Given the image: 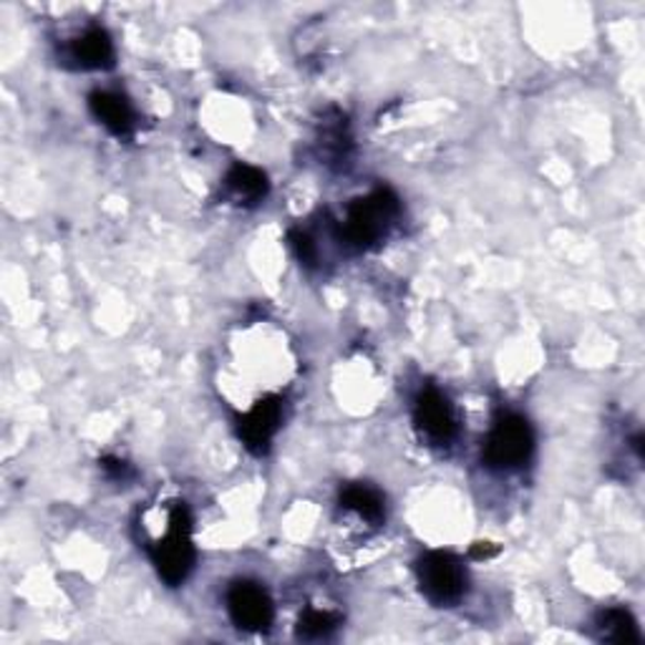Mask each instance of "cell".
I'll return each mask as SVG.
<instances>
[{
    "label": "cell",
    "instance_id": "obj_1",
    "mask_svg": "<svg viewBox=\"0 0 645 645\" xmlns=\"http://www.w3.org/2000/svg\"><path fill=\"white\" fill-rule=\"evenodd\" d=\"M402 212L398 197L391 189H376L368 197L356 199L345 212L341 225V238L356 250H371L386 238L391 225Z\"/></svg>",
    "mask_w": 645,
    "mask_h": 645
},
{
    "label": "cell",
    "instance_id": "obj_2",
    "mask_svg": "<svg viewBox=\"0 0 645 645\" xmlns=\"http://www.w3.org/2000/svg\"><path fill=\"white\" fill-rule=\"evenodd\" d=\"M149 555L159 578L167 585L177 587L189 578L195 568L197 552L193 542V514L181 502L169 510V524L165 538L149 544Z\"/></svg>",
    "mask_w": 645,
    "mask_h": 645
},
{
    "label": "cell",
    "instance_id": "obj_3",
    "mask_svg": "<svg viewBox=\"0 0 645 645\" xmlns=\"http://www.w3.org/2000/svg\"><path fill=\"white\" fill-rule=\"evenodd\" d=\"M416 580H419V590L426 601L439 607L457 605L469 587L467 568L461 565V560L454 552L447 550L426 552L416 562Z\"/></svg>",
    "mask_w": 645,
    "mask_h": 645
},
{
    "label": "cell",
    "instance_id": "obj_4",
    "mask_svg": "<svg viewBox=\"0 0 645 645\" xmlns=\"http://www.w3.org/2000/svg\"><path fill=\"white\" fill-rule=\"evenodd\" d=\"M534 431L520 414H504L485 441V461L499 471H514L532 459Z\"/></svg>",
    "mask_w": 645,
    "mask_h": 645
},
{
    "label": "cell",
    "instance_id": "obj_5",
    "mask_svg": "<svg viewBox=\"0 0 645 645\" xmlns=\"http://www.w3.org/2000/svg\"><path fill=\"white\" fill-rule=\"evenodd\" d=\"M227 613L238 628L250 633L268 631L275 621V605H272L268 590L250 583V580H238L227 590Z\"/></svg>",
    "mask_w": 645,
    "mask_h": 645
},
{
    "label": "cell",
    "instance_id": "obj_6",
    "mask_svg": "<svg viewBox=\"0 0 645 645\" xmlns=\"http://www.w3.org/2000/svg\"><path fill=\"white\" fill-rule=\"evenodd\" d=\"M414 424L424 439L431 441L434 447H444V444L454 441V436H457V416H454L449 398L434 386L422 388V394L416 396Z\"/></svg>",
    "mask_w": 645,
    "mask_h": 645
},
{
    "label": "cell",
    "instance_id": "obj_7",
    "mask_svg": "<svg viewBox=\"0 0 645 645\" xmlns=\"http://www.w3.org/2000/svg\"><path fill=\"white\" fill-rule=\"evenodd\" d=\"M280 422H283V398L266 396L238 422L240 441L252 454H266L272 436L280 429Z\"/></svg>",
    "mask_w": 645,
    "mask_h": 645
},
{
    "label": "cell",
    "instance_id": "obj_8",
    "mask_svg": "<svg viewBox=\"0 0 645 645\" xmlns=\"http://www.w3.org/2000/svg\"><path fill=\"white\" fill-rule=\"evenodd\" d=\"M268 175L252 165L238 162L225 175V197L240 207H256L268 197Z\"/></svg>",
    "mask_w": 645,
    "mask_h": 645
},
{
    "label": "cell",
    "instance_id": "obj_9",
    "mask_svg": "<svg viewBox=\"0 0 645 645\" xmlns=\"http://www.w3.org/2000/svg\"><path fill=\"white\" fill-rule=\"evenodd\" d=\"M89 108L114 136H129L134 132V108L126 102V96L114 94V91H94L89 96Z\"/></svg>",
    "mask_w": 645,
    "mask_h": 645
},
{
    "label": "cell",
    "instance_id": "obj_10",
    "mask_svg": "<svg viewBox=\"0 0 645 645\" xmlns=\"http://www.w3.org/2000/svg\"><path fill=\"white\" fill-rule=\"evenodd\" d=\"M71 61H76L79 69H108L114 66L116 51L114 41L102 25H94L86 33H81L79 39L71 43L69 49Z\"/></svg>",
    "mask_w": 645,
    "mask_h": 645
},
{
    "label": "cell",
    "instance_id": "obj_11",
    "mask_svg": "<svg viewBox=\"0 0 645 645\" xmlns=\"http://www.w3.org/2000/svg\"><path fill=\"white\" fill-rule=\"evenodd\" d=\"M595 631L597 638L605 643H641L638 623L625 607H607V611L597 613Z\"/></svg>",
    "mask_w": 645,
    "mask_h": 645
},
{
    "label": "cell",
    "instance_id": "obj_12",
    "mask_svg": "<svg viewBox=\"0 0 645 645\" xmlns=\"http://www.w3.org/2000/svg\"><path fill=\"white\" fill-rule=\"evenodd\" d=\"M341 507L343 510L356 512L361 520H366L371 524H381L386 517L384 510V497H381L376 489H371L366 485H348L341 492Z\"/></svg>",
    "mask_w": 645,
    "mask_h": 645
},
{
    "label": "cell",
    "instance_id": "obj_13",
    "mask_svg": "<svg viewBox=\"0 0 645 645\" xmlns=\"http://www.w3.org/2000/svg\"><path fill=\"white\" fill-rule=\"evenodd\" d=\"M341 615L331 611H318V607H308L298 621V638L301 641H323L339 628Z\"/></svg>",
    "mask_w": 645,
    "mask_h": 645
},
{
    "label": "cell",
    "instance_id": "obj_14",
    "mask_svg": "<svg viewBox=\"0 0 645 645\" xmlns=\"http://www.w3.org/2000/svg\"><path fill=\"white\" fill-rule=\"evenodd\" d=\"M348 147H351V136L345 132V119L339 116L335 122H323L321 132V152L333 162L348 159Z\"/></svg>",
    "mask_w": 645,
    "mask_h": 645
},
{
    "label": "cell",
    "instance_id": "obj_15",
    "mask_svg": "<svg viewBox=\"0 0 645 645\" xmlns=\"http://www.w3.org/2000/svg\"><path fill=\"white\" fill-rule=\"evenodd\" d=\"M290 245H293L298 260H301L305 268H315L318 248H315V242H313L311 235L303 232V230H293V232H290Z\"/></svg>",
    "mask_w": 645,
    "mask_h": 645
},
{
    "label": "cell",
    "instance_id": "obj_16",
    "mask_svg": "<svg viewBox=\"0 0 645 645\" xmlns=\"http://www.w3.org/2000/svg\"><path fill=\"white\" fill-rule=\"evenodd\" d=\"M102 467L112 479H122L124 481L126 477H129V465H126V461H122V459H116V457H106L102 461Z\"/></svg>",
    "mask_w": 645,
    "mask_h": 645
},
{
    "label": "cell",
    "instance_id": "obj_17",
    "mask_svg": "<svg viewBox=\"0 0 645 645\" xmlns=\"http://www.w3.org/2000/svg\"><path fill=\"white\" fill-rule=\"evenodd\" d=\"M499 552V548L497 544H492V542H477L475 548H471V558H477V560H481V558H495Z\"/></svg>",
    "mask_w": 645,
    "mask_h": 645
}]
</instances>
